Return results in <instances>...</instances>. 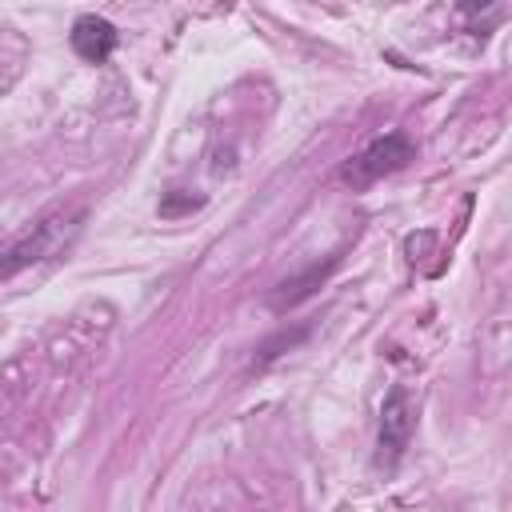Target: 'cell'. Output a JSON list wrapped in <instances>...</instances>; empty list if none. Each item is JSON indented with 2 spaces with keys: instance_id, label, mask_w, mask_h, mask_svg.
<instances>
[{
  "instance_id": "1",
  "label": "cell",
  "mask_w": 512,
  "mask_h": 512,
  "mask_svg": "<svg viewBox=\"0 0 512 512\" xmlns=\"http://www.w3.org/2000/svg\"><path fill=\"white\" fill-rule=\"evenodd\" d=\"M80 220H84V208L52 212V216L36 220V224H32V232H24V236H20V240L0 256V280H12L16 272H24V268H32V264L48 260L56 248H64V244L76 236Z\"/></svg>"
},
{
  "instance_id": "2",
  "label": "cell",
  "mask_w": 512,
  "mask_h": 512,
  "mask_svg": "<svg viewBox=\"0 0 512 512\" xmlns=\"http://www.w3.org/2000/svg\"><path fill=\"white\" fill-rule=\"evenodd\" d=\"M412 156H416V144H412L404 132H384V136H376L364 152H356V156L340 168V176H344L352 188H364V184H372V180H380V176H388V172H400Z\"/></svg>"
},
{
  "instance_id": "3",
  "label": "cell",
  "mask_w": 512,
  "mask_h": 512,
  "mask_svg": "<svg viewBox=\"0 0 512 512\" xmlns=\"http://www.w3.org/2000/svg\"><path fill=\"white\" fill-rule=\"evenodd\" d=\"M412 428H416V412L408 404V392L404 388H392L380 404V440H376V464L380 468H396L408 440H412Z\"/></svg>"
},
{
  "instance_id": "4",
  "label": "cell",
  "mask_w": 512,
  "mask_h": 512,
  "mask_svg": "<svg viewBox=\"0 0 512 512\" xmlns=\"http://www.w3.org/2000/svg\"><path fill=\"white\" fill-rule=\"evenodd\" d=\"M72 52L88 64H104L112 52H116V24L104 20V16H80L72 24Z\"/></svg>"
},
{
  "instance_id": "5",
  "label": "cell",
  "mask_w": 512,
  "mask_h": 512,
  "mask_svg": "<svg viewBox=\"0 0 512 512\" xmlns=\"http://www.w3.org/2000/svg\"><path fill=\"white\" fill-rule=\"evenodd\" d=\"M336 264H340V252H336V256H328V264H312L304 276H292V280L276 284V292H272V308H276V312H284V308H292V304L308 300V296L324 284V276H328Z\"/></svg>"
},
{
  "instance_id": "6",
  "label": "cell",
  "mask_w": 512,
  "mask_h": 512,
  "mask_svg": "<svg viewBox=\"0 0 512 512\" xmlns=\"http://www.w3.org/2000/svg\"><path fill=\"white\" fill-rule=\"evenodd\" d=\"M200 208V196H180V192H168L160 200V216H176V212H192Z\"/></svg>"
}]
</instances>
